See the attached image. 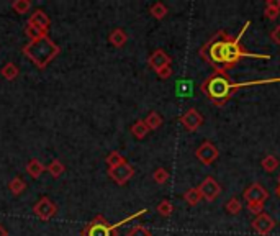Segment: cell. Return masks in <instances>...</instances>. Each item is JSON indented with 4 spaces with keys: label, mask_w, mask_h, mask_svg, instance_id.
I'll return each mask as SVG.
<instances>
[{
    "label": "cell",
    "mask_w": 280,
    "mask_h": 236,
    "mask_svg": "<svg viewBox=\"0 0 280 236\" xmlns=\"http://www.w3.org/2000/svg\"><path fill=\"white\" fill-rule=\"evenodd\" d=\"M225 210H226V213L228 215H237L241 210H243V204H241V200L239 199H236V197H233V199H229L228 202L225 204Z\"/></svg>",
    "instance_id": "12"
},
{
    "label": "cell",
    "mask_w": 280,
    "mask_h": 236,
    "mask_svg": "<svg viewBox=\"0 0 280 236\" xmlns=\"http://www.w3.org/2000/svg\"><path fill=\"white\" fill-rule=\"evenodd\" d=\"M200 195L202 199H205L207 202H215L221 193V185L218 184V180L213 177H205L202 180V184L198 185Z\"/></svg>",
    "instance_id": "2"
},
{
    "label": "cell",
    "mask_w": 280,
    "mask_h": 236,
    "mask_svg": "<svg viewBox=\"0 0 280 236\" xmlns=\"http://www.w3.org/2000/svg\"><path fill=\"white\" fill-rule=\"evenodd\" d=\"M270 40L274 41L275 45H280V26H275V28L270 31Z\"/></svg>",
    "instance_id": "24"
},
{
    "label": "cell",
    "mask_w": 280,
    "mask_h": 236,
    "mask_svg": "<svg viewBox=\"0 0 280 236\" xmlns=\"http://www.w3.org/2000/svg\"><path fill=\"white\" fill-rule=\"evenodd\" d=\"M157 212H159V215H163V217H171L172 212H174V205H172L171 200H163L157 207Z\"/></svg>",
    "instance_id": "16"
},
{
    "label": "cell",
    "mask_w": 280,
    "mask_h": 236,
    "mask_svg": "<svg viewBox=\"0 0 280 236\" xmlns=\"http://www.w3.org/2000/svg\"><path fill=\"white\" fill-rule=\"evenodd\" d=\"M133 176V169L130 168V166H125V168H120L116 172H113V177L118 180L120 184L127 182V180Z\"/></svg>",
    "instance_id": "14"
},
{
    "label": "cell",
    "mask_w": 280,
    "mask_h": 236,
    "mask_svg": "<svg viewBox=\"0 0 280 236\" xmlns=\"http://www.w3.org/2000/svg\"><path fill=\"white\" fill-rule=\"evenodd\" d=\"M277 195H278V197H280V185H278V187H277Z\"/></svg>",
    "instance_id": "25"
},
{
    "label": "cell",
    "mask_w": 280,
    "mask_h": 236,
    "mask_svg": "<svg viewBox=\"0 0 280 236\" xmlns=\"http://www.w3.org/2000/svg\"><path fill=\"white\" fill-rule=\"evenodd\" d=\"M144 123H146V127H148L149 130H157L161 125H163V118H161L159 113L152 112V113L148 115V118L144 120Z\"/></svg>",
    "instance_id": "13"
},
{
    "label": "cell",
    "mask_w": 280,
    "mask_h": 236,
    "mask_svg": "<svg viewBox=\"0 0 280 236\" xmlns=\"http://www.w3.org/2000/svg\"><path fill=\"white\" fill-rule=\"evenodd\" d=\"M151 13H152L154 18L163 20V18L167 15V7H166L163 2H156V4H154V5L151 7Z\"/></svg>",
    "instance_id": "15"
},
{
    "label": "cell",
    "mask_w": 280,
    "mask_h": 236,
    "mask_svg": "<svg viewBox=\"0 0 280 236\" xmlns=\"http://www.w3.org/2000/svg\"><path fill=\"white\" fill-rule=\"evenodd\" d=\"M180 123L184 125V128L187 131H197L202 125H204V116H202L195 108H190L188 112H185L180 116Z\"/></svg>",
    "instance_id": "6"
},
{
    "label": "cell",
    "mask_w": 280,
    "mask_h": 236,
    "mask_svg": "<svg viewBox=\"0 0 280 236\" xmlns=\"http://www.w3.org/2000/svg\"><path fill=\"white\" fill-rule=\"evenodd\" d=\"M248 210L254 215H261L264 210V205L262 204H248Z\"/></svg>",
    "instance_id": "22"
},
{
    "label": "cell",
    "mask_w": 280,
    "mask_h": 236,
    "mask_svg": "<svg viewBox=\"0 0 280 236\" xmlns=\"http://www.w3.org/2000/svg\"><path fill=\"white\" fill-rule=\"evenodd\" d=\"M90 236H110V230L103 225H95L90 230Z\"/></svg>",
    "instance_id": "19"
},
{
    "label": "cell",
    "mask_w": 280,
    "mask_h": 236,
    "mask_svg": "<svg viewBox=\"0 0 280 236\" xmlns=\"http://www.w3.org/2000/svg\"><path fill=\"white\" fill-rule=\"evenodd\" d=\"M171 56L167 54L166 51L163 50H156L152 53V56L149 58V66L154 69V71H159V69H163L166 66H171Z\"/></svg>",
    "instance_id": "7"
},
{
    "label": "cell",
    "mask_w": 280,
    "mask_h": 236,
    "mask_svg": "<svg viewBox=\"0 0 280 236\" xmlns=\"http://www.w3.org/2000/svg\"><path fill=\"white\" fill-rule=\"evenodd\" d=\"M261 168L265 171V172H274L277 168H278V159L275 156H265L262 161H261Z\"/></svg>",
    "instance_id": "11"
},
{
    "label": "cell",
    "mask_w": 280,
    "mask_h": 236,
    "mask_svg": "<svg viewBox=\"0 0 280 236\" xmlns=\"http://www.w3.org/2000/svg\"><path fill=\"white\" fill-rule=\"evenodd\" d=\"M184 200L188 204V205H197L200 200H202V195H200V190L198 187H193V189H188L185 193H184Z\"/></svg>",
    "instance_id": "10"
},
{
    "label": "cell",
    "mask_w": 280,
    "mask_h": 236,
    "mask_svg": "<svg viewBox=\"0 0 280 236\" xmlns=\"http://www.w3.org/2000/svg\"><path fill=\"white\" fill-rule=\"evenodd\" d=\"M152 179H154V182H157V184H166L167 180H169V172L163 168H159V169L154 171Z\"/></svg>",
    "instance_id": "17"
},
{
    "label": "cell",
    "mask_w": 280,
    "mask_h": 236,
    "mask_svg": "<svg viewBox=\"0 0 280 236\" xmlns=\"http://www.w3.org/2000/svg\"><path fill=\"white\" fill-rule=\"evenodd\" d=\"M176 92L179 97H190L193 92V84L190 81H179L176 86Z\"/></svg>",
    "instance_id": "9"
},
{
    "label": "cell",
    "mask_w": 280,
    "mask_h": 236,
    "mask_svg": "<svg viewBox=\"0 0 280 236\" xmlns=\"http://www.w3.org/2000/svg\"><path fill=\"white\" fill-rule=\"evenodd\" d=\"M278 182H280V177H278Z\"/></svg>",
    "instance_id": "26"
},
{
    "label": "cell",
    "mask_w": 280,
    "mask_h": 236,
    "mask_svg": "<svg viewBox=\"0 0 280 236\" xmlns=\"http://www.w3.org/2000/svg\"><path fill=\"white\" fill-rule=\"evenodd\" d=\"M111 40H113V43H115L116 46H120V45L125 43V34H123L122 31H115L113 36H111Z\"/></svg>",
    "instance_id": "23"
},
{
    "label": "cell",
    "mask_w": 280,
    "mask_h": 236,
    "mask_svg": "<svg viewBox=\"0 0 280 236\" xmlns=\"http://www.w3.org/2000/svg\"><path fill=\"white\" fill-rule=\"evenodd\" d=\"M243 197L246 199L248 204H262L264 205L265 200L269 199V192L265 190L259 182H254V184H251L246 190H244Z\"/></svg>",
    "instance_id": "4"
},
{
    "label": "cell",
    "mask_w": 280,
    "mask_h": 236,
    "mask_svg": "<svg viewBox=\"0 0 280 236\" xmlns=\"http://www.w3.org/2000/svg\"><path fill=\"white\" fill-rule=\"evenodd\" d=\"M272 82H280V77L264 79V81H253V82H243V84H231V82L228 81V77H225L223 74H215L204 84V90H205V94L213 102H216L218 105H223V103H225L231 97V92H233L234 89H241V87H248V86L272 84Z\"/></svg>",
    "instance_id": "1"
},
{
    "label": "cell",
    "mask_w": 280,
    "mask_h": 236,
    "mask_svg": "<svg viewBox=\"0 0 280 236\" xmlns=\"http://www.w3.org/2000/svg\"><path fill=\"white\" fill-rule=\"evenodd\" d=\"M195 156H197V159L204 166H210V164H213L216 159H218L220 151L212 141H205V143H202L200 146L197 148V151H195Z\"/></svg>",
    "instance_id": "3"
},
{
    "label": "cell",
    "mask_w": 280,
    "mask_h": 236,
    "mask_svg": "<svg viewBox=\"0 0 280 236\" xmlns=\"http://www.w3.org/2000/svg\"><path fill=\"white\" fill-rule=\"evenodd\" d=\"M128 236H151V231L146 230L144 226H136V228H133V230L130 231Z\"/></svg>",
    "instance_id": "20"
},
{
    "label": "cell",
    "mask_w": 280,
    "mask_h": 236,
    "mask_svg": "<svg viewBox=\"0 0 280 236\" xmlns=\"http://www.w3.org/2000/svg\"><path fill=\"white\" fill-rule=\"evenodd\" d=\"M157 75H159L161 79H169L171 75H172V67H171V66H166V67H163V69H159Z\"/></svg>",
    "instance_id": "21"
},
{
    "label": "cell",
    "mask_w": 280,
    "mask_h": 236,
    "mask_svg": "<svg viewBox=\"0 0 280 236\" xmlns=\"http://www.w3.org/2000/svg\"><path fill=\"white\" fill-rule=\"evenodd\" d=\"M148 131H149V128L146 127L144 122H139V123L135 125V127H133V133H135L136 138H144L146 135H148Z\"/></svg>",
    "instance_id": "18"
},
{
    "label": "cell",
    "mask_w": 280,
    "mask_h": 236,
    "mask_svg": "<svg viewBox=\"0 0 280 236\" xmlns=\"http://www.w3.org/2000/svg\"><path fill=\"white\" fill-rule=\"evenodd\" d=\"M274 228H275V220L272 218L269 213L262 212L261 215H257V217L253 220V230L261 236L269 234Z\"/></svg>",
    "instance_id": "5"
},
{
    "label": "cell",
    "mask_w": 280,
    "mask_h": 236,
    "mask_svg": "<svg viewBox=\"0 0 280 236\" xmlns=\"http://www.w3.org/2000/svg\"><path fill=\"white\" fill-rule=\"evenodd\" d=\"M280 15V0H267L264 9V17L274 22V20Z\"/></svg>",
    "instance_id": "8"
}]
</instances>
